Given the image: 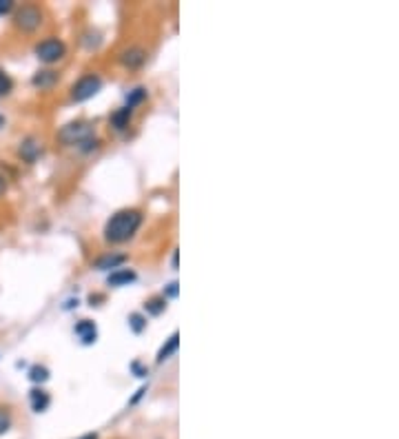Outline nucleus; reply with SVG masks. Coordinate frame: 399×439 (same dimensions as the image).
<instances>
[{
  "label": "nucleus",
  "instance_id": "f257e3e1",
  "mask_svg": "<svg viewBox=\"0 0 399 439\" xmlns=\"http://www.w3.org/2000/svg\"><path fill=\"white\" fill-rule=\"evenodd\" d=\"M140 226H143V213L138 209H122L107 220L105 240L109 244H124L136 238Z\"/></svg>",
  "mask_w": 399,
  "mask_h": 439
},
{
  "label": "nucleus",
  "instance_id": "f03ea898",
  "mask_svg": "<svg viewBox=\"0 0 399 439\" xmlns=\"http://www.w3.org/2000/svg\"><path fill=\"white\" fill-rule=\"evenodd\" d=\"M45 14L38 5H22L14 11V27L22 34H34L43 27Z\"/></svg>",
  "mask_w": 399,
  "mask_h": 439
},
{
  "label": "nucleus",
  "instance_id": "7ed1b4c3",
  "mask_svg": "<svg viewBox=\"0 0 399 439\" xmlns=\"http://www.w3.org/2000/svg\"><path fill=\"white\" fill-rule=\"evenodd\" d=\"M34 54H36L38 60L45 62V64H56L67 56V45H64L60 38L49 36L34 47Z\"/></svg>",
  "mask_w": 399,
  "mask_h": 439
},
{
  "label": "nucleus",
  "instance_id": "20e7f679",
  "mask_svg": "<svg viewBox=\"0 0 399 439\" xmlns=\"http://www.w3.org/2000/svg\"><path fill=\"white\" fill-rule=\"evenodd\" d=\"M92 136H96L94 127L89 122H85V120L69 122V124H64L58 131V140L62 142V145H67V147H80L82 142L87 138H92Z\"/></svg>",
  "mask_w": 399,
  "mask_h": 439
},
{
  "label": "nucleus",
  "instance_id": "39448f33",
  "mask_svg": "<svg viewBox=\"0 0 399 439\" xmlns=\"http://www.w3.org/2000/svg\"><path fill=\"white\" fill-rule=\"evenodd\" d=\"M102 89V78L98 73H85L82 78H78L71 85V100L73 102H85L92 100L98 92Z\"/></svg>",
  "mask_w": 399,
  "mask_h": 439
},
{
  "label": "nucleus",
  "instance_id": "423d86ee",
  "mask_svg": "<svg viewBox=\"0 0 399 439\" xmlns=\"http://www.w3.org/2000/svg\"><path fill=\"white\" fill-rule=\"evenodd\" d=\"M41 153H43V145L34 136H27L24 140H20V145H18V158L22 162L34 164L38 158H41Z\"/></svg>",
  "mask_w": 399,
  "mask_h": 439
},
{
  "label": "nucleus",
  "instance_id": "0eeeda50",
  "mask_svg": "<svg viewBox=\"0 0 399 439\" xmlns=\"http://www.w3.org/2000/svg\"><path fill=\"white\" fill-rule=\"evenodd\" d=\"M118 60L126 69H140L147 62V51L143 47H129V49L120 51Z\"/></svg>",
  "mask_w": 399,
  "mask_h": 439
},
{
  "label": "nucleus",
  "instance_id": "6e6552de",
  "mask_svg": "<svg viewBox=\"0 0 399 439\" xmlns=\"http://www.w3.org/2000/svg\"><path fill=\"white\" fill-rule=\"evenodd\" d=\"M73 333H75V338L80 340V344H85V346H92V344H96V340H98V326L94 324L92 319H80V322H75Z\"/></svg>",
  "mask_w": 399,
  "mask_h": 439
},
{
  "label": "nucleus",
  "instance_id": "1a4fd4ad",
  "mask_svg": "<svg viewBox=\"0 0 399 439\" xmlns=\"http://www.w3.org/2000/svg\"><path fill=\"white\" fill-rule=\"evenodd\" d=\"M126 262V255L124 253H105L94 260V268L96 271H115V268H122V264Z\"/></svg>",
  "mask_w": 399,
  "mask_h": 439
},
{
  "label": "nucleus",
  "instance_id": "9d476101",
  "mask_svg": "<svg viewBox=\"0 0 399 439\" xmlns=\"http://www.w3.org/2000/svg\"><path fill=\"white\" fill-rule=\"evenodd\" d=\"M138 280V273L131 268H115L111 271V275L107 278V284L113 289H120V287H129V284H133Z\"/></svg>",
  "mask_w": 399,
  "mask_h": 439
},
{
  "label": "nucleus",
  "instance_id": "9b49d317",
  "mask_svg": "<svg viewBox=\"0 0 399 439\" xmlns=\"http://www.w3.org/2000/svg\"><path fill=\"white\" fill-rule=\"evenodd\" d=\"M31 85L36 89H41V92H49V89H54L58 85V73L54 69H41L34 73Z\"/></svg>",
  "mask_w": 399,
  "mask_h": 439
},
{
  "label": "nucleus",
  "instance_id": "f8f14e48",
  "mask_svg": "<svg viewBox=\"0 0 399 439\" xmlns=\"http://www.w3.org/2000/svg\"><path fill=\"white\" fill-rule=\"evenodd\" d=\"M29 406L34 412H45L51 406V395L41 386H36V389L29 391Z\"/></svg>",
  "mask_w": 399,
  "mask_h": 439
},
{
  "label": "nucleus",
  "instance_id": "ddd939ff",
  "mask_svg": "<svg viewBox=\"0 0 399 439\" xmlns=\"http://www.w3.org/2000/svg\"><path fill=\"white\" fill-rule=\"evenodd\" d=\"M177 348H180V333L175 331V333L171 335V338L160 346V351H158L156 361H158V364H164L166 359H171V357L177 353Z\"/></svg>",
  "mask_w": 399,
  "mask_h": 439
},
{
  "label": "nucleus",
  "instance_id": "4468645a",
  "mask_svg": "<svg viewBox=\"0 0 399 439\" xmlns=\"http://www.w3.org/2000/svg\"><path fill=\"white\" fill-rule=\"evenodd\" d=\"M131 118H133V109H129V107H120L118 111H113L111 113V127L115 129V131H124V129L131 124Z\"/></svg>",
  "mask_w": 399,
  "mask_h": 439
},
{
  "label": "nucleus",
  "instance_id": "2eb2a0df",
  "mask_svg": "<svg viewBox=\"0 0 399 439\" xmlns=\"http://www.w3.org/2000/svg\"><path fill=\"white\" fill-rule=\"evenodd\" d=\"M145 100H147V89L145 87H136V89H131V92L126 94V105L124 107L136 111V107L143 105Z\"/></svg>",
  "mask_w": 399,
  "mask_h": 439
},
{
  "label": "nucleus",
  "instance_id": "dca6fc26",
  "mask_svg": "<svg viewBox=\"0 0 399 439\" xmlns=\"http://www.w3.org/2000/svg\"><path fill=\"white\" fill-rule=\"evenodd\" d=\"M166 311V300L162 298H151L149 302H145V313L147 315H153V317H158V315H162Z\"/></svg>",
  "mask_w": 399,
  "mask_h": 439
},
{
  "label": "nucleus",
  "instance_id": "f3484780",
  "mask_svg": "<svg viewBox=\"0 0 399 439\" xmlns=\"http://www.w3.org/2000/svg\"><path fill=\"white\" fill-rule=\"evenodd\" d=\"M29 380H31L34 384H45V382L49 380V368L43 366V364H34V366L29 368Z\"/></svg>",
  "mask_w": 399,
  "mask_h": 439
},
{
  "label": "nucleus",
  "instance_id": "a211bd4d",
  "mask_svg": "<svg viewBox=\"0 0 399 439\" xmlns=\"http://www.w3.org/2000/svg\"><path fill=\"white\" fill-rule=\"evenodd\" d=\"M11 92H14V80H11V75L0 67V98H7Z\"/></svg>",
  "mask_w": 399,
  "mask_h": 439
},
{
  "label": "nucleus",
  "instance_id": "6ab92c4d",
  "mask_svg": "<svg viewBox=\"0 0 399 439\" xmlns=\"http://www.w3.org/2000/svg\"><path fill=\"white\" fill-rule=\"evenodd\" d=\"M129 329L140 335L147 329V317L143 313H131V315H129Z\"/></svg>",
  "mask_w": 399,
  "mask_h": 439
},
{
  "label": "nucleus",
  "instance_id": "aec40b11",
  "mask_svg": "<svg viewBox=\"0 0 399 439\" xmlns=\"http://www.w3.org/2000/svg\"><path fill=\"white\" fill-rule=\"evenodd\" d=\"M11 422H14V419H11V410L5 408V406H0V437L9 433Z\"/></svg>",
  "mask_w": 399,
  "mask_h": 439
},
{
  "label": "nucleus",
  "instance_id": "412c9836",
  "mask_svg": "<svg viewBox=\"0 0 399 439\" xmlns=\"http://www.w3.org/2000/svg\"><path fill=\"white\" fill-rule=\"evenodd\" d=\"M180 284L177 282H171V284H166V289H164V293H162V298L166 300V298H171V300H175L177 295H180Z\"/></svg>",
  "mask_w": 399,
  "mask_h": 439
},
{
  "label": "nucleus",
  "instance_id": "4be33fe9",
  "mask_svg": "<svg viewBox=\"0 0 399 439\" xmlns=\"http://www.w3.org/2000/svg\"><path fill=\"white\" fill-rule=\"evenodd\" d=\"M14 9H16L14 0H0V18H3V16H9Z\"/></svg>",
  "mask_w": 399,
  "mask_h": 439
},
{
  "label": "nucleus",
  "instance_id": "5701e85b",
  "mask_svg": "<svg viewBox=\"0 0 399 439\" xmlns=\"http://www.w3.org/2000/svg\"><path fill=\"white\" fill-rule=\"evenodd\" d=\"M131 370L136 373V377H147V375H149V368L140 364V361H133V364H131Z\"/></svg>",
  "mask_w": 399,
  "mask_h": 439
},
{
  "label": "nucleus",
  "instance_id": "b1692460",
  "mask_svg": "<svg viewBox=\"0 0 399 439\" xmlns=\"http://www.w3.org/2000/svg\"><path fill=\"white\" fill-rule=\"evenodd\" d=\"M7 193V178L0 173V196H5Z\"/></svg>",
  "mask_w": 399,
  "mask_h": 439
},
{
  "label": "nucleus",
  "instance_id": "393cba45",
  "mask_svg": "<svg viewBox=\"0 0 399 439\" xmlns=\"http://www.w3.org/2000/svg\"><path fill=\"white\" fill-rule=\"evenodd\" d=\"M145 393H147V386H143V389H140V391H138V395H136V397L131 399V404H138V399H140V397H143Z\"/></svg>",
  "mask_w": 399,
  "mask_h": 439
},
{
  "label": "nucleus",
  "instance_id": "a878e982",
  "mask_svg": "<svg viewBox=\"0 0 399 439\" xmlns=\"http://www.w3.org/2000/svg\"><path fill=\"white\" fill-rule=\"evenodd\" d=\"M171 266H173V271H177V249H173V255H171Z\"/></svg>",
  "mask_w": 399,
  "mask_h": 439
},
{
  "label": "nucleus",
  "instance_id": "bb28decb",
  "mask_svg": "<svg viewBox=\"0 0 399 439\" xmlns=\"http://www.w3.org/2000/svg\"><path fill=\"white\" fill-rule=\"evenodd\" d=\"M78 439H98V433H87V435H82Z\"/></svg>",
  "mask_w": 399,
  "mask_h": 439
},
{
  "label": "nucleus",
  "instance_id": "cd10ccee",
  "mask_svg": "<svg viewBox=\"0 0 399 439\" xmlns=\"http://www.w3.org/2000/svg\"><path fill=\"white\" fill-rule=\"evenodd\" d=\"M5 124H7V118H5L3 113H0V131H3V129H5Z\"/></svg>",
  "mask_w": 399,
  "mask_h": 439
}]
</instances>
